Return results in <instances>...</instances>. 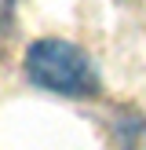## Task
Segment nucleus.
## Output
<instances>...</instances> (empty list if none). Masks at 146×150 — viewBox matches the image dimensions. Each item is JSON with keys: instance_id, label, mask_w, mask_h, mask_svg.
Here are the masks:
<instances>
[{"instance_id": "f257e3e1", "label": "nucleus", "mask_w": 146, "mask_h": 150, "mask_svg": "<svg viewBox=\"0 0 146 150\" xmlns=\"http://www.w3.org/2000/svg\"><path fill=\"white\" fill-rule=\"evenodd\" d=\"M26 73L29 81L51 88L62 95H95L99 73L91 59L69 40H33L26 51Z\"/></svg>"}]
</instances>
